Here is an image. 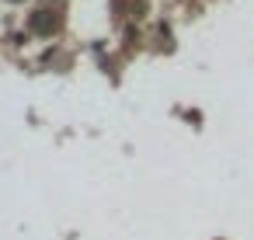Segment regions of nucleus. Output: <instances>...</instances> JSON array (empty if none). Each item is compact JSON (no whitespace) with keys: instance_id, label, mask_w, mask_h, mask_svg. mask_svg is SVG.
<instances>
[{"instance_id":"f257e3e1","label":"nucleus","mask_w":254,"mask_h":240,"mask_svg":"<svg viewBox=\"0 0 254 240\" xmlns=\"http://www.w3.org/2000/svg\"><path fill=\"white\" fill-rule=\"evenodd\" d=\"M32 28H35L39 35H49V32L56 28V18H53L49 11H35V18H32Z\"/></svg>"}]
</instances>
